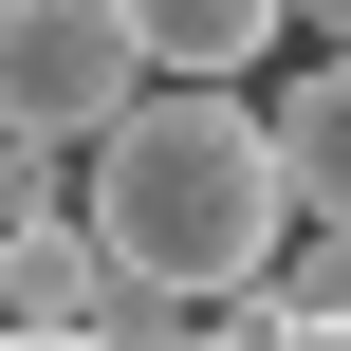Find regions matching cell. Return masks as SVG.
I'll return each mask as SVG.
<instances>
[{
    "label": "cell",
    "instance_id": "6da1fadb",
    "mask_svg": "<svg viewBox=\"0 0 351 351\" xmlns=\"http://www.w3.org/2000/svg\"><path fill=\"white\" fill-rule=\"evenodd\" d=\"M74 222H93L111 278H148V296H241V278L278 259V222H296L259 93L185 74V93L93 111V130H74Z\"/></svg>",
    "mask_w": 351,
    "mask_h": 351
},
{
    "label": "cell",
    "instance_id": "7a4b0ae2",
    "mask_svg": "<svg viewBox=\"0 0 351 351\" xmlns=\"http://www.w3.org/2000/svg\"><path fill=\"white\" fill-rule=\"evenodd\" d=\"M148 93V37H130V0H0V111L19 130H93V111H130Z\"/></svg>",
    "mask_w": 351,
    "mask_h": 351
},
{
    "label": "cell",
    "instance_id": "3957f363",
    "mask_svg": "<svg viewBox=\"0 0 351 351\" xmlns=\"http://www.w3.org/2000/svg\"><path fill=\"white\" fill-rule=\"evenodd\" d=\"M0 315H19V333H93V315H111V241H93L74 204H19V222H0Z\"/></svg>",
    "mask_w": 351,
    "mask_h": 351
},
{
    "label": "cell",
    "instance_id": "277c9868",
    "mask_svg": "<svg viewBox=\"0 0 351 351\" xmlns=\"http://www.w3.org/2000/svg\"><path fill=\"white\" fill-rule=\"evenodd\" d=\"M259 130H278V185H296L315 222H351V56H333V37H315V74H296Z\"/></svg>",
    "mask_w": 351,
    "mask_h": 351
},
{
    "label": "cell",
    "instance_id": "5b68a950",
    "mask_svg": "<svg viewBox=\"0 0 351 351\" xmlns=\"http://www.w3.org/2000/svg\"><path fill=\"white\" fill-rule=\"evenodd\" d=\"M130 37H148V74H259L296 37V0H130Z\"/></svg>",
    "mask_w": 351,
    "mask_h": 351
},
{
    "label": "cell",
    "instance_id": "8992f818",
    "mask_svg": "<svg viewBox=\"0 0 351 351\" xmlns=\"http://www.w3.org/2000/svg\"><path fill=\"white\" fill-rule=\"evenodd\" d=\"M0 351H111V333H19V315H0Z\"/></svg>",
    "mask_w": 351,
    "mask_h": 351
},
{
    "label": "cell",
    "instance_id": "52a82bcc",
    "mask_svg": "<svg viewBox=\"0 0 351 351\" xmlns=\"http://www.w3.org/2000/svg\"><path fill=\"white\" fill-rule=\"evenodd\" d=\"M296 19H315V37H333V56H351V0H296Z\"/></svg>",
    "mask_w": 351,
    "mask_h": 351
}]
</instances>
